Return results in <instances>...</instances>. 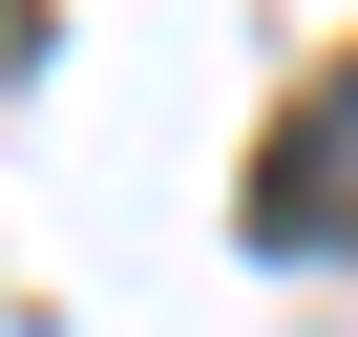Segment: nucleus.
<instances>
[{
  "label": "nucleus",
  "mask_w": 358,
  "mask_h": 337,
  "mask_svg": "<svg viewBox=\"0 0 358 337\" xmlns=\"http://www.w3.org/2000/svg\"><path fill=\"white\" fill-rule=\"evenodd\" d=\"M253 232L274 253H358V64H316V106L253 148Z\"/></svg>",
  "instance_id": "1"
}]
</instances>
